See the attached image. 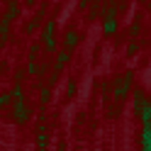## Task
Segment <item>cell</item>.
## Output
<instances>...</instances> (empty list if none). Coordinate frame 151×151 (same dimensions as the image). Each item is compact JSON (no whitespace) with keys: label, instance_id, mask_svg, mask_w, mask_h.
Here are the masks:
<instances>
[{"label":"cell","instance_id":"1","mask_svg":"<svg viewBox=\"0 0 151 151\" xmlns=\"http://www.w3.org/2000/svg\"><path fill=\"white\" fill-rule=\"evenodd\" d=\"M102 32H105V34H115L117 32V22H115V12H107L105 15V22H102Z\"/></svg>","mask_w":151,"mask_h":151},{"label":"cell","instance_id":"2","mask_svg":"<svg viewBox=\"0 0 151 151\" xmlns=\"http://www.w3.org/2000/svg\"><path fill=\"white\" fill-rule=\"evenodd\" d=\"M129 81H132V76H129V71H127V76H122L119 83H117V90H115L117 98H124V93H127V88H129Z\"/></svg>","mask_w":151,"mask_h":151},{"label":"cell","instance_id":"3","mask_svg":"<svg viewBox=\"0 0 151 151\" xmlns=\"http://www.w3.org/2000/svg\"><path fill=\"white\" fill-rule=\"evenodd\" d=\"M17 102H15V119L17 122H24L27 119V110H24V102H22V98H15Z\"/></svg>","mask_w":151,"mask_h":151},{"label":"cell","instance_id":"4","mask_svg":"<svg viewBox=\"0 0 151 151\" xmlns=\"http://www.w3.org/2000/svg\"><path fill=\"white\" fill-rule=\"evenodd\" d=\"M76 44H78V34H76V32H66V37H63V46L71 51Z\"/></svg>","mask_w":151,"mask_h":151},{"label":"cell","instance_id":"5","mask_svg":"<svg viewBox=\"0 0 151 151\" xmlns=\"http://www.w3.org/2000/svg\"><path fill=\"white\" fill-rule=\"evenodd\" d=\"M139 115H141V119H144V122H151V102H149V100L144 102V107H141Z\"/></svg>","mask_w":151,"mask_h":151},{"label":"cell","instance_id":"6","mask_svg":"<svg viewBox=\"0 0 151 151\" xmlns=\"http://www.w3.org/2000/svg\"><path fill=\"white\" fill-rule=\"evenodd\" d=\"M66 61H68V51H61V54H59V59H56V68H54V71L59 73V71L63 68V63H66Z\"/></svg>","mask_w":151,"mask_h":151},{"label":"cell","instance_id":"7","mask_svg":"<svg viewBox=\"0 0 151 151\" xmlns=\"http://www.w3.org/2000/svg\"><path fill=\"white\" fill-rule=\"evenodd\" d=\"M46 37H54V22L49 20L44 24V29H42V39H46Z\"/></svg>","mask_w":151,"mask_h":151},{"label":"cell","instance_id":"8","mask_svg":"<svg viewBox=\"0 0 151 151\" xmlns=\"http://www.w3.org/2000/svg\"><path fill=\"white\" fill-rule=\"evenodd\" d=\"M42 44H44V49H46V51L56 49V39H54V37H46V39H42Z\"/></svg>","mask_w":151,"mask_h":151},{"label":"cell","instance_id":"9","mask_svg":"<svg viewBox=\"0 0 151 151\" xmlns=\"http://www.w3.org/2000/svg\"><path fill=\"white\" fill-rule=\"evenodd\" d=\"M5 17H7V20H12V17H17V3H15V0L10 3V7H7V12H5Z\"/></svg>","mask_w":151,"mask_h":151},{"label":"cell","instance_id":"10","mask_svg":"<svg viewBox=\"0 0 151 151\" xmlns=\"http://www.w3.org/2000/svg\"><path fill=\"white\" fill-rule=\"evenodd\" d=\"M7 102H10V93H3V95H0V107H5Z\"/></svg>","mask_w":151,"mask_h":151},{"label":"cell","instance_id":"11","mask_svg":"<svg viewBox=\"0 0 151 151\" xmlns=\"http://www.w3.org/2000/svg\"><path fill=\"white\" fill-rule=\"evenodd\" d=\"M37 51H39V44H32V49H29V59H34Z\"/></svg>","mask_w":151,"mask_h":151},{"label":"cell","instance_id":"12","mask_svg":"<svg viewBox=\"0 0 151 151\" xmlns=\"http://www.w3.org/2000/svg\"><path fill=\"white\" fill-rule=\"evenodd\" d=\"M3 39H5V37H3V34H0V46H3Z\"/></svg>","mask_w":151,"mask_h":151}]
</instances>
